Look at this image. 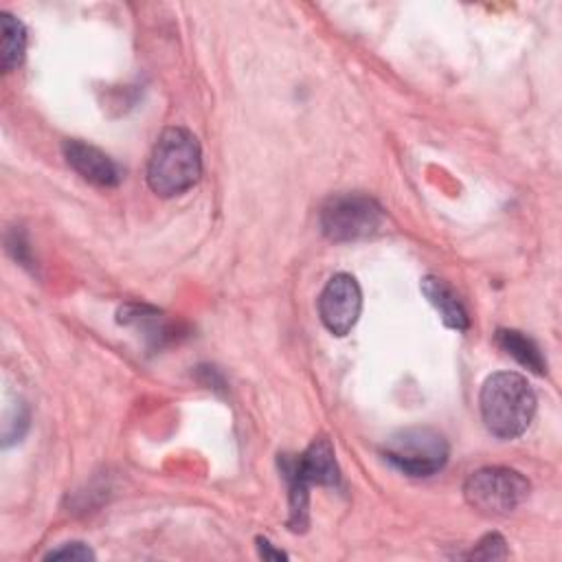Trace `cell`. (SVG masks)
<instances>
[{"label":"cell","mask_w":562,"mask_h":562,"mask_svg":"<svg viewBox=\"0 0 562 562\" xmlns=\"http://www.w3.org/2000/svg\"><path fill=\"white\" fill-rule=\"evenodd\" d=\"M422 292L428 299V303L439 312L441 321L450 329H457V331L468 329V325H470L468 312H465L459 294L443 279L432 277V274L424 277L422 279Z\"/></svg>","instance_id":"9c48e42d"},{"label":"cell","mask_w":562,"mask_h":562,"mask_svg":"<svg viewBox=\"0 0 562 562\" xmlns=\"http://www.w3.org/2000/svg\"><path fill=\"white\" fill-rule=\"evenodd\" d=\"M485 428L498 439L520 437L536 413V393L527 378L514 371L492 373L479 393Z\"/></svg>","instance_id":"6da1fadb"},{"label":"cell","mask_w":562,"mask_h":562,"mask_svg":"<svg viewBox=\"0 0 562 562\" xmlns=\"http://www.w3.org/2000/svg\"><path fill=\"white\" fill-rule=\"evenodd\" d=\"M463 496L472 509L485 516H505L527 501L529 481L512 468L490 465L465 479Z\"/></svg>","instance_id":"5b68a950"},{"label":"cell","mask_w":562,"mask_h":562,"mask_svg":"<svg viewBox=\"0 0 562 562\" xmlns=\"http://www.w3.org/2000/svg\"><path fill=\"white\" fill-rule=\"evenodd\" d=\"M279 465L288 483V505H290L288 525L292 531H303L307 527L310 487L338 485L340 481L334 446L327 437H316L301 454L281 457Z\"/></svg>","instance_id":"3957f363"},{"label":"cell","mask_w":562,"mask_h":562,"mask_svg":"<svg viewBox=\"0 0 562 562\" xmlns=\"http://www.w3.org/2000/svg\"><path fill=\"white\" fill-rule=\"evenodd\" d=\"M507 549H505V540L498 533H487L483 536L476 547L468 553V558H479V560H496V558H505Z\"/></svg>","instance_id":"7c38bea8"},{"label":"cell","mask_w":562,"mask_h":562,"mask_svg":"<svg viewBox=\"0 0 562 562\" xmlns=\"http://www.w3.org/2000/svg\"><path fill=\"white\" fill-rule=\"evenodd\" d=\"M384 459L408 476L437 474L450 454L446 437L428 426H413L393 432L382 446Z\"/></svg>","instance_id":"277c9868"},{"label":"cell","mask_w":562,"mask_h":562,"mask_svg":"<svg viewBox=\"0 0 562 562\" xmlns=\"http://www.w3.org/2000/svg\"><path fill=\"white\" fill-rule=\"evenodd\" d=\"M496 345L507 356H512L516 362L531 369L533 373H544L547 371V362H544V356H542L540 347L529 336H525L522 331H518V329H498L496 331Z\"/></svg>","instance_id":"30bf717a"},{"label":"cell","mask_w":562,"mask_h":562,"mask_svg":"<svg viewBox=\"0 0 562 562\" xmlns=\"http://www.w3.org/2000/svg\"><path fill=\"white\" fill-rule=\"evenodd\" d=\"M202 176L198 138L184 127H167L154 143L147 160V184L160 198L189 191Z\"/></svg>","instance_id":"7a4b0ae2"},{"label":"cell","mask_w":562,"mask_h":562,"mask_svg":"<svg viewBox=\"0 0 562 562\" xmlns=\"http://www.w3.org/2000/svg\"><path fill=\"white\" fill-rule=\"evenodd\" d=\"M64 158L83 180L97 187H116L123 178L121 167L105 151L83 140H66Z\"/></svg>","instance_id":"ba28073f"},{"label":"cell","mask_w":562,"mask_h":562,"mask_svg":"<svg viewBox=\"0 0 562 562\" xmlns=\"http://www.w3.org/2000/svg\"><path fill=\"white\" fill-rule=\"evenodd\" d=\"M360 310H362V292L358 281L347 272L334 274L325 283L318 296V316L323 325L334 336H345L358 323Z\"/></svg>","instance_id":"52a82bcc"},{"label":"cell","mask_w":562,"mask_h":562,"mask_svg":"<svg viewBox=\"0 0 562 562\" xmlns=\"http://www.w3.org/2000/svg\"><path fill=\"white\" fill-rule=\"evenodd\" d=\"M44 560H94V553L83 542H66L57 549H50Z\"/></svg>","instance_id":"4fadbf2b"},{"label":"cell","mask_w":562,"mask_h":562,"mask_svg":"<svg viewBox=\"0 0 562 562\" xmlns=\"http://www.w3.org/2000/svg\"><path fill=\"white\" fill-rule=\"evenodd\" d=\"M2 48H0V57H2V70L11 72L15 70L22 59H24V50H26V29L24 24L13 18L11 13H2Z\"/></svg>","instance_id":"8fae6325"},{"label":"cell","mask_w":562,"mask_h":562,"mask_svg":"<svg viewBox=\"0 0 562 562\" xmlns=\"http://www.w3.org/2000/svg\"><path fill=\"white\" fill-rule=\"evenodd\" d=\"M257 549H259V555L268 558V560H283L285 558V553L272 549V544L266 538H257Z\"/></svg>","instance_id":"5bb4252c"},{"label":"cell","mask_w":562,"mask_h":562,"mask_svg":"<svg viewBox=\"0 0 562 562\" xmlns=\"http://www.w3.org/2000/svg\"><path fill=\"white\" fill-rule=\"evenodd\" d=\"M318 222L327 239L356 241L371 237L382 228L384 211L364 193H338L323 204Z\"/></svg>","instance_id":"8992f818"}]
</instances>
